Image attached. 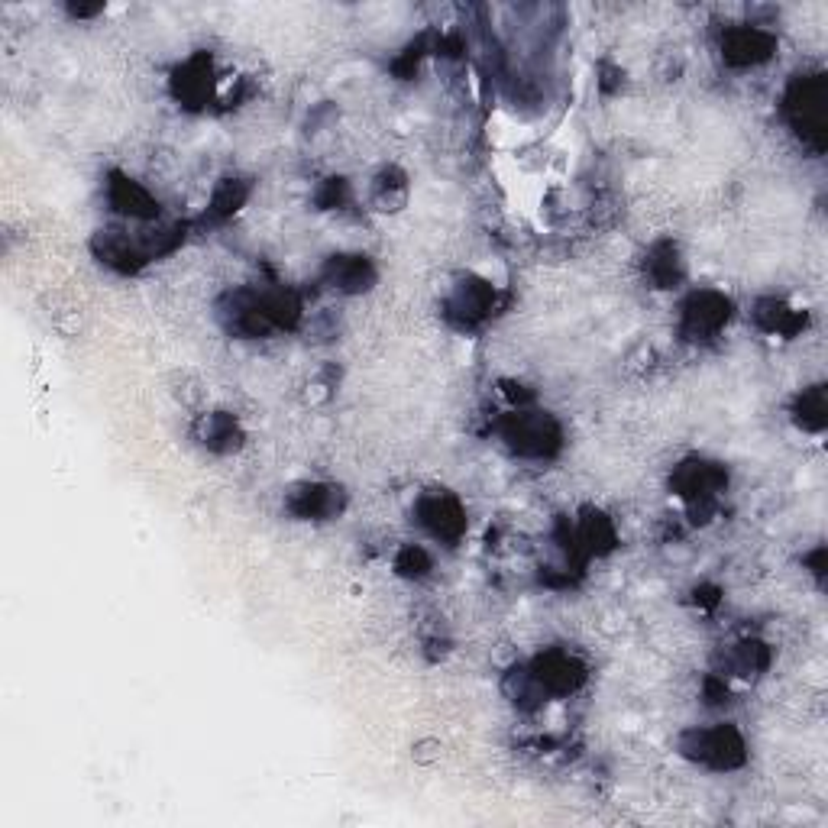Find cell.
<instances>
[{
    "instance_id": "cell-7",
    "label": "cell",
    "mask_w": 828,
    "mask_h": 828,
    "mask_svg": "<svg viewBox=\"0 0 828 828\" xmlns=\"http://www.w3.org/2000/svg\"><path fill=\"white\" fill-rule=\"evenodd\" d=\"M725 308H728V305H725V301H722L719 295H712V292L696 295L693 305L686 308V321L693 324L696 334H699V330H712V327H719V324L725 321V317H728Z\"/></svg>"
},
{
    "instance_id": "cell-6",
    "label": "cell",
    "mask_w": 828,
    "mask_h": 828,
    "mask_svg": "<svg viewBox=\"0 0 828 828\" xmlns=\"http://www.w3.org/2000/svg\"><path fill=\"white\" fill-rule=\"evenodd\" d=\"M330 282H334V288H343V292H360V288H366V282H372V269L363 256H340L330 266Z\"/></svg>"
},
{
    "instance_id": "cell-4",
    "label": "cell",
    "mask_w": 828,
    "mask_h": 828,
    "mask_svg": "<svg viewBox=\"0 0 828 828\" xmlns=\"http://www.w3.org/2000/svg\"><path fill=\"white\" fill-rule=\"evenodd\" d=\"M110 201H114L120 214H130V217H153L156 214V204L146 195V188H140L136 182H127V178H117L114 182V188H110Z\"/></svg>"
},
{
    "instance_id": "cell-2",
    "label": "cell",
    "mask_w": 828,
    "mask_h": 828,
    "mask_svg": "<svg viewBox=\"0 0 828 828\" xmlns=\"http://www.w3.org/2000/svg\"><path fill=\"white\" fill-rule=\"evenodd\" d=\"M696 748L693 754L699 761H709L715 767H731L738 761V751H741V738L735 735L731 728H709V731H696Z\"/></svg>"
},
{
    "instance_id": "cell-1",
    "label": "cell",
    "mask_w": 828,
    "mask_h": 828,
    "mask_svg": "<svg viewBox=\"0 0 828 828\" xmlns=\"http://www.w3.org/2000/svg\"><path fill=\"white\" fill-rule=\"evenodd\" d=\"M505 440L518 453L544 457V453H550V447L557 444V427L550 424L544 414H515L505 427Z\"/></svg>"
},
{
    "instance_id": "cell-3",
    "label": "cell",
    "mask_w": 828,
    "mask_h": 828,
    "mask_svg": "<svg viewBox=\"0 0 828 828\" xmlns=\"http://www.w3.org/2000/svg\"><path fill=\"white\" fill-rule=\"evenodd\" d=\"M421 521L431 528L434 537H457L463 531V512L460 505L447 499V495H434V499L421 502Z\"/></svg>"
},
{
    "instance_id": "cell-5",
    "label": "cell",
    "mask_w": 828,
    "mask_h": 828,
    "mask_svg": "<svg viewBox=\"0 0 828 828\" xmlns=\"http://www.w3.org/2000/svg\"><path fill=\"white\" fill-rule=\"evenodd\" d=\"M770 49V36H764L761 30H731L725 36V55L731 62H754L767 55Z\"/></svg>"
}]
</instances>
